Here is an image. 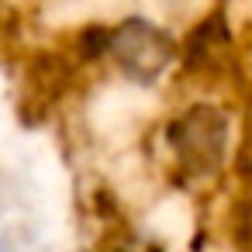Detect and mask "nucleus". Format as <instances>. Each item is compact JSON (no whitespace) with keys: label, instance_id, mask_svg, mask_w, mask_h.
Returning a JSON list of instances; mask_svg holds the SVG:
<instances>
[{"label":"nucleus","instance_id":"nucleus-1","mask_svg":"<svg viewBox=\"0 0 252 252\" xmlns=\"http://www.w3.org/2000/svg\"><path fill=\"white\" fill-rule=\"evenodd\" d=\"M228 114L218 104H190L166 125V145L173 152V162L190 180H207L221 173L228 156Z\"/></svg>","mask_w":252,"mask_h":252},{"label":"nucleus","instance_id":"nucleus-2","mask_svg":"<svg viewBox=\"0 0 252 252\" xmlns=\"http://www.w3.org/2000/svg\"><path fill=\"white\" fill-rule=\"evenodd\" d=\"M180 56H183V49L176 45V38L149 18L131 14V18L111 25L107 63L138 87H156Z\"/></svg>","mask_w":252,"mask_h":252},{"label":"nucleus","instance_id":"nucleus-3","mask_svg":"<svg viewBox=\"0 0 252 252\" xmlns=\"http://www.w3.org/2000/svg\"><path fill=\"white\" fill-rule=\"evenodd\" d=\"M231 32H228V18L224 11H211L207 18L197 21V28L190 32L187 45H183V63L187 73L197 76H218L224 69V63L231 59Z\"/></svg>","mask_w":252,"mask_h":252},{"label":"nucleus","instance_id":"nucleus-4","mask_svg":"<svg viewBox=\"0 0 252 252\" xmlns=\"http://www.w3.org/2000/svg\"><path fill=\"white\" fill-rule=\"evenodd\" d=\"M228 228H231V242L242 252H252V200L242 197L238 204H231L228 211Z\"/></svg>","mask_w":252,"mask_h":252},{"label":"nucleus","instance_id":"nucleus-5","mask_svg":"<svg viewBox=\"0 0 252 252\" xmlns=\"http://www.w3.org/2000/svg\"><path fill=\"white\" fill-rule=\"evenodd\" d=\"M0 252H14V242H11V238H4V245H0Z\"/></svg>","mask_w":252,"mask_h":252}]
</instances>
